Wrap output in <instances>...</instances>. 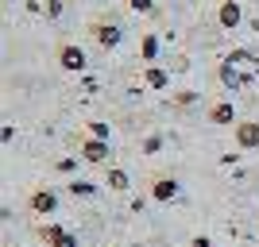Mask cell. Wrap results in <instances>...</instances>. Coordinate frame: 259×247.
<instances>
[{
    "label": "cell",
    "mask_w": 259,
    "mask_h": 247,
    "mask_svg": "<svg viewBox=\"0 0 259 247\" xmlns=\"http://www.w3.org/2000/svg\"><path fill=\"white\" fill-rule=\"evenodd\" d=\"M89 35L97 39L101 51H116L120 39H124V27H120L116 20H93V23H89Z\"/></svg>",
    "instance_id": "obj_1"
},
{
    "label": "cell",
    "mask_w": 259,
    "mask_h": 247,
    "mask_svg": "<svg viewBox=\"0 0 259 247\" xmlns=\"http://www.w3.org/2000/svg\"><path fill=\"white\" fill-rule=\"evenodd\" d=\"M35 236L43 239L47 247H77V236H74V232H66L62 224H51V220L35 228Z\"/></svg>",
    "instance_id": "obj_2"
},
{
    "label": "cell",
    "mask_w": 259,
    "mask_h": 247,
    "mask_svg": "<svg viewBox=\"0 0 259 247\" xmlns=\"http://www.w3.org/2000/svg\"><path fill=\"white\" fill-rule=\"evenodd\" d=\"M54 58H58V66H62V70H70V74H81V70L89 66V62H85V51H81L77 43H62Z\"/></svg>",
    "instance_id": "obj_3"
},
{
    "label": "cell",
    "mask_w": 259,
    "mask_h": 247,
    "mask_svg": "<svg viewBox=\"0 0 259 247\" xmlns=\"http://www.w3.org/2000/svg\"><path fill=\"white\" fill-rule=\"evenodd\" d=\"M232 135H236L240 151H255L259 147V120H236V124H232Z\"/></svg>",
    "instance_id": "obj_4"
},
{
    "label": "cell",
    "mask_w": 259,
    "mask_h": 247,
    "mask_svg": "<svg viewBox=\"0 0 259 247\" xmlns=\"http://www.w3.org/2000/svg\"><path fill=\"white\" fill-rule=\"evenodd\" d=\"M27 205H31L35 216H51L54 209H58V193H54V189H35V193L27 197Z\"/></svg>",
    "instance_id": "obj_5"
},
{
    "label": "cell",
    "mask_w": 259,
    "mask_h": 247,
    "mask_svg": "<svg viewBox=\"0 0 259 247\" xmlns=\"http://www.w3.org/2000/svg\"><path fill=\"white\" fill-rule=\"evenodd\" d=\"M240 20H244V12H240V0H225V4L217 8V23H221L225 31H236Z\"/></svg>",
    "instance_id": "obj_6"
},
{
    "label": "cell",
    "mask_w": 259,
    "mask_h": 247,
    "mask_svg": "<svg viewBox=\"0 0 259 247\" xmlns=\"http://www.w3.org/2000/svg\"><path fill=\"white\" fill-rule=\"evenodd\" d=\"M178 197V178H155L151 182V201H159V205H166V201H174Z\"/></svg>",
    "instance_id": "obj_7"
},
{
    "label": "cell",
    "mask_w": 259,
    "mask_h": 247,
    "mask_svg": "<svg viewBox=\"0 0 259 247\" xmlns=\"http://www.w3.org/2000/svg\"><path fill=\"white\" fill-rule=\"evenodd\" d=\"M108 155H112V151H108V139H93V135L81 139V159L85 162H108Z\"/></svg>",
    "instance_id": "obj_8"
},
{
    "label": "cell",
    "mask_w": 259,
    "mask_h": 247,
    "mask_svg": "<svg viewBox=\"0 0 259 247\" xmlns=\"http://www.w3.org/2000/svg\"><path fill=\"white\" fill-rule=\"evenodd\" d=\"M209 124H236V112H232V101H213L205 108Z\"/></svg>",
    "instance_id": "obj_9"
},
{
    "label": "cell",
    "mask_w": 259,
    "mask_h": 247,
    "mask_svg": "<svg viewBox=\"0 0 259 247\" xmlns=\"http://www.w3.org/2000/svg\"><path fill=\"white\" fill-rule=\"evenodd\" d=\"M143 85L147 89H166L170 85V74H166L162 66H147V70H143Z\"/></svg>",
    "instance_id": "obj_10"
},
{
    "label": "cell",
    "mask_w": 259,
    "mask_h": 247,
    "mask_svg": "<svg viewBox=\"0 0 259 247\" xmlns=\"http://www.w3.org/2000/svg\"><path fill=\"white\" fill-rule=\"evenodd\" d=\"M217 77H221V81H225L228 89H240L244 81H251V77L236 74V66H232V62H221V66H217Z\"/></svg>",
    "instance_id": "obj_11"
},
{
    "label": "cell",
    "mask_w": 259,
    "mask_h": 247,
    "mask_svg": "<svg viewBox=\"0 0 259 247\" xmlns=\"http://www.w3.org/2000/svg\"><path fill=\"white\" fill-rule=\"evenodd\" d=\"M105 185L108 189H112V193H124V189H128V170H120V166H108V178H105Z\"/></svg>",
    "instance_id": "obj_12"
},
{
    "label": "cell",
    "mask_w": 259,
    "mask_h": 247,
    "mask_svg": "<svg viewBox=\"0 0 259 247\" xmlns=\"http://www.w3.org/2000/svg\"><path fill=\"white\" fill-rule=\"evenodd\" d=\"M140 54H143V62H147V66H155V54H159V39H155L151 31L143 35V43H140Z\"/></svg>",
    "instance_id": "obj_13"
},
{
    "label": "cell",
    "mask_w": 259,
    "mask_h": 247,
    "mask_svg": "<svg viewBox=\"0 0 259 247\" xmlns=\"http://www.w3.org/2000/svg\"><path fill=\"white\" fill-rule=\"evenodd\" d=\"M225 62H232V66H251V70L259 74V58H255L251 51H232V54L225 58Z\"/></svg>",
    "instance_id": "obj_14"
},
{
    "label": "cell",
    "mask_w": 259,
    "mask_h": 247,
    "mask_svg": "<svg viewBox=\"0 0 259 247\" xmlns=\"http://www.w3.org/2000/svg\"><path fill=\"white\" fill-rule=\"evenodd\" d=\"M66 189H70L74 197H97V185H93V182H85V178H74V182L66 185Z\"/></svg>",
    "instance_id": "obj_15"
},
{
    "label": "cell",
    "mask_w": 259,
    "mask_h": 247,
    "mask_svg": "<svg viewBox=\"0 0 259 247\" xmlns=\"http://www.w3.org/2000/svg\"><path fill=\"white\" fill-rule=\"evenodd\" d=\"M174 105H178V108L197 105V93H194V89H178V93H174Z\"/></svg>",
    "instance_id": "obj_16"
},
{
    "label": "cell",
    "mask_w": 259,
    "mask_h": 247,
    "mask_svg": "<svg viewBox=\"0 0 259 247\" xmlns=\"http://www.w3.org/2000/svg\"><path fill=\"white\" fill-rule=\"evenodd\" d=\"M85 128H89V135H93V139H108V124H101V120H89Z\"/></svg>",
    "instance_id": "obj_17"
},
{
    "label": "cell",
    "mask_w": 259,
    "mask_h": 247,
    "mask_svg": "<svg viewBox=\"0 0 259 247\" xmlns=\"http://www.w3.org/2000/svg\"><path fill=\"white\" fill-rule=\"evenodd\" d=\"M159 147H162V135H147V139H143V151H147V155H155Z\"/></svg>",
    "instance_id": "obj_18"
},
{
    "label": "cell",
    "mask_w": 259,
    "mask_h": 247,
    "mask_svg": "<svg viewBox=\"0 0 259 247\" xmlns=\"http://www.w3.org/2000/svg\"><path fill=\"white\" fill-rule=\"evenodd\" d=\"M62 16V0H47V20H58Z\"/></svg>",
    "instance_id": "obj_19"
},
{
    "label": "cell",
    "mask_w": 259,
    "mask_h": 247,
    "mask_svg": "<svg viewBox=\"0 0 259 247\" xmlns=\"http://www.w3.org/2000/svg\"><path fill=\"white\" fill-rule=\"evenodd\" d=\"M128 4H132V12H155L151 0H128Z\"/></svg>",
    "instance_id": "obj_20"
},
{
    "label": "cell",
    "mask_w": 259,
    "mask_h": 247,
    "mask_svg": "<svg viewBox=\"0 0 259 247\" xmlns=\"http://www.w3.org/2000/svg\"><path fill=\"white\" fill-rule=\"evenodd\" d=\"M12 135H16V128H12V124H4V128H0V139L12 143Z\"/></svg>",
    "instance_id": "obj_21"
},
{
    "label": "cell",
    "mask_w": 259,
    "mask_h": 247,
    "mask_svg": "<svg viewBox=\"0 0 259 247\" xmlns=\"http://www.w3.org/2000/svg\"><path fill=\"white\" fill-rule=\"evenodd\" d=\"M74 166H77V159H62V162H58V170H62V174H70Z\"/></svg>",
    "instance_id": "obj_22"
},
{
    "label": "cell",
    "mask_w": 259,
    "mask_h": 247,
    "mask_svg": "<svg viewBox=\"0 0 259 247\" xmlns=\"http://www.w3.org/2000/svg\"><path fill=\"white\" fill-rule=\"evenodd\" d=\"M190 247H213V243H209V236H194V243H190Z\"/></svg>",
    "instance_id": "obj_23"
}]
</instances>
